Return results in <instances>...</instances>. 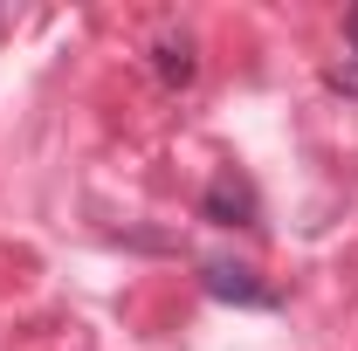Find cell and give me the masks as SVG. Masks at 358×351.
Here are the masks:
<instances>
[{
    "label": "cell",
    "instance_id": "4",
    "mask_svg": "<svg viewBox=\"0 0 358 351\" xmlns=\"http://www.w3.org/2000/svg\"><path fill=\"white\" fill-rule=\"evenodd\" d=\"M324 89H338V96H358V55L331 62V69H324Z\"/></svg>",
    "mask_w": 358,
    "mask_h": 351
},
{
    "label": "cell",
    "instance_id": "5",
    "mask_svg": "<svg viewBox=\"0 0 358 351\" xmlns=\"http://www.w3.org/2000/svg\"><path fill=\"white\" fill-rule=\"evenodd\" d=\"M345 55H358V7L345 14Z\"/></svg>",
    "mask_w": 358,
    "mask_h": 351
},
{
    "label": "cell",
    "instance_id": "1",
    "mask_svg": "<svg viewBox=\"0 0 358 351\" xmlns=\"http://www.w3.org/2000/svg\"><path fill=\"white\" fill-rule=\"evenodd\" d=\"M200 220L255 234V227H262V193H255V179L241 173V166H221V173L207 179V193H200Z\"/></svg>",
    "mask_w": 358,
    "mask_h": 351
},
{
    "label": "cell",
    "instance_id": "3",
    "mask_svg": "<svg viewBox=\"0 0 358 351\" xmlns=\"http://www.w3.org/2000/svg\"><path fill=\"white\" fill-rule=\"evenodd\" d=\"M145 69H152V83L159 89H193L200 83V42L193 35H159V42L145 48Z\"/></svg>",
    "mask_w": 358,
    "mask_h": 351
},
{
    "label": "cell",
    "instance_id": "2",
    "mask_svg": "<svg viewBox=\"0 0 358 351\" xmlns=\"http://www.w3.org/2000/svg\"><path fill=\"white\" fill-rule=\"evenodd\" d=\"M200 289H207L214 303H234V310H275L282 303V289L262 282V268L227 262V255H207V262H200Z\"/></svg>",
    "mask_w": 358,
    "mask_h": 351
}]
</instances>
